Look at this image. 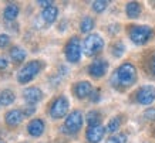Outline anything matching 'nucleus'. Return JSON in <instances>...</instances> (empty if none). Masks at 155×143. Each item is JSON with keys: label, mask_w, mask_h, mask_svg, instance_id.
Returning a JSON list of instances; mask_svg holds the SVG:
<instances>
[{"label": "nucleus", "mask_w": 155, "mask_h": 143, "mask_svg": "<svg viewBox=\"0 0 155 143\" xmlns=\"http://www.w3.org/2000/svg\"><path fill=\"white\" fill-rule=\"evenodd\" d=\"M113 81L115 82V85H120L122 88L131 87L137 81V68L131 62H124L115 69Z\"/></svg>", "instance_id": "1"}, {"label": "nucleus", "mask_w": 155, "mask_h": 143, "mask_svg": "<svg viewBox=\"0 0 155 143\" xmlns=\"http://www.w3.org/2000/svg\"><path fill=\"white\" fill-rule=\"evenodd\" d=\"M43 68V64L41 61H37V60H31L26 62V64L20 68V71L17 72V81L20 84H28L31 82L38 74H40V71Z\"/></svg>", "instance_id": "2"}, {"label": "nucleus", "mask_w": 155, "mask_h": 143, "mask_svg": "<svg viewBox=\"0 0 155 143\" xmlns=\"http://www.w3.org/2000/svg\"><path fill=\"white\" fill-rule=\"evenodd\" d=\"M104 48V38L97 34V33H91L83 41V52L87 57H94L100 54Z\"/></svg>", "instance_id": "3"}, {"label": "nucleus", "mask_w": 155, "mask_h": 143, "mask_svg": "<svg viewBox=\"0 0 155 143\" xmlns=\"http://www.w3.org/2000/svg\"><path fill=\"white\" fill-rule=\"evenodd\" d=\"M81 52H83V47H81L80 38L78 37H71L68 43L66 44L64 48V56L66 60L71 64H77L81 58Z\"/></svg>", "instance_id": "4"}, {"label": "nucleus", "mask_w": 155, "mask_h": 143, "mask_svg": "<svg viewBox=\"0 0 155 143\" xmlns=\"http://www.w3.org/2000/svg\"><path fill=\"white\" fill-rule=\"evenodd\" d=\"M152 37V28L150 26H134L130 30V38L137 46L145 44Z\"/></svg>", "instance_id": "5"}, {"label": "nucleus", "mask_w": 155, "mask_h": 143, "mask_svg": "<svg viewBox=\"0 0 155 143\" xmlns=\"http://www.w3.org/2000/svg\"><path fill=\"white\" fill-rule=\"evenodd\" d=\"M83 123H84V116H83L81 111L75 109L67 115L66 120H64V129L68 133H77L83 128Z\"/></svg>", "instance_id": "6"}, {"label": "nucleus", "mask_w": 155, "mask_h": 143, "mask_svg": "<svg viewBox=\"0 0 155 143\" xmlns=\"http://www.w3.org/2000/svg\"><path fill=\"white\" fill-rule=\"evenodd\" d=\"M68 108H70V102L67 99V97L61 95V97L56 98L54 102L50 106V116L51 119H61L67 115L68 112Z\"/></svg>", "instance_id": "7"}, {"label": "nucleus", "mask_w": 155, "mask_h": 143, "mask_svg": "<svg viewBox=\"0 0 155 143\" xmlns=\"http://www.w3.org/2000/svg\"><path fill=\"white\" fill-rule=\"evenodd\" d=\"M155 101V87L144 85L137 91V102L141 105H151Z\"/></svg>", "instance_id": "8"}, {"label": "nucleus", "mask_w": 155, "mask_h": 143, "mask_svg": "<svg viewBox=\"0 0 155 143\" xmlns=\"http://www.w3.org/2000/svg\"><path fill=\"white\" fill-rule=\"evenodd\" d=\"M43 99V91L38 87H28L23 91V101L27 105H36Z\"/></svg>", "instance_id": "9"}, {"label": "nucleus", "mask_w": 155, "mask_h": 143, "mask_svg": "<svg viewBox=\"0 0 155 143\" xmlns=\"http://www.w3.org/2000/svg\"><path fill=\"white\" fill-rule=\"evenodd\" d=\"M107 71H108V62L105 60H101V58L93 61L88 67V74L91 77H94V78L104 77V75L107 74Z\"/></svg>", "instance_id": "10"}, {"label": "nucleus", "mask_w": 155, "mask_h": 143, "mask_svg": "<svg viewBox=\"0 0 155 143\" xmlns=\"http://www.w3.org/2000/svg\"><path fill=\"white\" fill-rule=\"evenodd\" d=\"M107 129L103 125H95V126H88V129L85 132V138L90 143H100L103 140L104 135H105Z\"/></svg>", "instance_id": "11"}, {"label": "nucleus", "mask_w": 155, "mask_h": 143, "mask_svg": "<svg viewBox=\"0 0 155 143\" xmlns=\"http://www.w3.org/2000/svg\"><path fill=\"white\" fill-rule=\"evenodd\" d=\"M24 113L21 109H10L5 115V122L9 128H16L24 120Z\"/></svg>", "instance_id": "12"}, {"label": "nucleus", "mask_w": 155, "mask_h": 143, "mask_svg": "<svg viewBox=\"0 0 155 143\" xmlns=\"http://www.w3.org/2000/svg\"><path fill=\"white\" fill-rule=\"evenodd\" d=\"M44 130H46V125H44V122H43L41 119H38V118L31 119L27 125V132L31 138H40V136L44 133Z\"/></svg>", "instance_id": "13"}, {"label": "nucleus", "mask_w": 155, "mask_h": 143, "mask_svg": "<svg viewBox=\"0 0 155 143\" xmlns=\"http://www.w3.org/2000/svg\"><path fill=\"white\" fill-rule=\"evenodd\" d=\"M93 92V85L90 81H80L75 84L74 87V94L78 99H85L87 97H90Z\"/></svg>", "instance_id": "14"}, {"label": "nucleus", "mask_w": 155, "mask_h": 143, "mask_svg": "<svg viewBox=\"0 0 155 143\" xmlns=\"http://www.w3.org/2000/svg\"><path fill=\"white\" fill-rule=\"evenodd\" d=\"M20 13V7L16 3H9L3 10V19L6 21H14V20L19 17Z\"/></svg>", "instance_id": "15"}, {"label": "nucleus", "mask_w": 155, "mask_h": 143, "mask_svg": "<svg viewBox=\"0 0 155 143\" xmlns=\"http://www.w3.org/2000/svg\"><path fill=\"white\" fill-rule=\"evenodd\" d=\"M57 17H58V9H57L56 6H50V7L43 9L41 19H43V21H44V23L53 24L57 20Z\"/></svg>", "instance_id": "16"}, {"label": "nucleus", "mask_w": 155, "mask_h": 143, "mask_svg": "<svg viewBox=\"0 0 155 143\" xmlns=\"http://www.w3.org/2000/svg\"><path fill=\"white\" fill-rule=\"evenodd\" d=\"M9 56L10 58H12V61L13 62H16V64H20V62H23L24 60H26V51L21 48V47L19 46H13L12 48H10L9 51Z\"/></svg>", "instance_id": "17"}, {"label": "nucleus", "mask_w": 155, "mask_h": 143, "mask_svg": "<svg viewBox=\"0 0 155 143\" xmlns=\"http://www.w3.org/2000/svg\"><path fill=\"white\" fill-rule=\"evenodd\" d=\"M125 14L130 19H138L141 14V5L137 2H128L125 5Z\"/></svg>", "instance_id": "18"}, {"label": "nucleus", "mask_w": 155, "mask_h": 143, "mask_svg": "<svg viewBox=\"0 0 155 143\" xmlns=\"http://www.w3.org/2000/svg\"><path fill=\"white\" fill-rule=\"evenodd\" d=\"M16 101V95L12 89H3L0 92V106H10Z\"/></svg>", "instance_id": "19"}, {"label": "nucleus", "mask_w": 155, "mask_h": 143, "mask_svg": "<svg viewBox=\"0 0 155 143\" xmlns=\"http://www.w3.org/2000/svg\"><path fill=\"white\" fill-rule=\"evenodd\" d=\"M94 26H95L94 19L90 17V16H85L80 23V31L81 33H90L93 28H94Z\"/></svg>", "instance_id": "20"}, {"label": "nucleus", "mask_w": 155, "mask_h": 143, "mask_svg": "<svg viewBox=\"0 0 155 143\" xmlns=\"http://www.w3.org/2000/svg\"><path fill=\"white\" fill-rule=\"evenodd\" d=\"M85 120H87V123L88 126H95V125H100L101 122V113L98 111H90L85 116Z\"/></svg>", "instance_id": "21"}, {"label": "nucleus", "mask_w": 155, "mask_h": 143, "mask_svg": "<svg viewBox=\"0 0 155 143\" xmlns=\"http://www.w3.org/2000/svg\"><path fill=\"white\" fill-rule=\"evenodd\" d=\"M121 128V118L120 116H114V118H111L110 119V122L107 123V132H110V133H115L118 129Z\"/></svg>", "instance_id": "22"}, {"label": "nucleus", "mask_w": 155, "mask_h": 143, "mask_svg": "<svg viewBox=\"0 0 155 143\" xmlns=\"http://www.w3.org/2000/svg\"><path fill=\"white\" fill-rule=\"evenodd\" d=\"M127 140H128L127 135L118 132V133H114L113 136H110L105 143H127Z\"/></svg>", "instance_id": "23"}, {"label": "nucleus", "mask_w": 155, "mask_h": 143, "mask_svg": "<svg viewBox=\"0 0 155 143\" xmlns=\"http://www.w3.org/2000/svg\"><path fill=\"white\" fill-rule=\"evenodd\" d=\"M91 7H93L95 13H103L104 10L108 7V2H105V0H95V2L91 3Z\"/></svg>", "instance_id": "24"}, {"label": "nucleus", "mask_w": 155, "mask_h": 143, "mask_svg": "<svg viewBox=\"0 0 155 143\" xmlns=\"http://www.w3.org/2000/svg\"><path fill=\"white\" fill-rule=\"evenodd\" d=\"M124 51H125V47H124V44H122L121 41H117L113 46V56L117 57V58L124 54Z\"/></svg>", "instance_id": "25"}, {"label": "nucleus", "mask_w": 155, "mask_h": 143, "mask_svg": "<svg viewBox=\"0 0 155 143\" xmlns=\"http://www.w3.org/2000/svg\"><path fill=\"white\" fill-rule=\"evenodd\" d=\"M9 44H10V36H9V34L2 33V34H0V50L6 48Z\"/></svg>", "instance_id": "26"}, {"label": "nucleus", "mask_w": 155, "mask_h": 143, "mask_svg": "<svg viewBox=\"0 0 155 143\" xmlns=\"http://www.w3.org/2000/svg\"><path fill=\"white\" fill-rule=\"evenodd\" d=\"M144 118L148 120H155V108H150L148 111H145Z\"/></svg>", "instance_id": "27"}, {"label": "nucleus", "mask_w": 155, "mask_h": 143, "mask_svg": "<svg viewBox=\"0 0 155 143\" xmlns=\"http://www.w3.org/2000/svg\"><path fill=\"white\" fill-rule=\"evenodd\" d=\"M34 112H36V105H28L24 108L23 113H24V116H31Z\"/></svg>", "instance_id": "28"}, {"label": "nucleus", "mask_w": 155, "mask_h": 143, "mask_svg": "<svg viewBox=\"0 0 155 143\" xmlns=\"http://www.w3.org/2000/svg\"><path fill=\"white\" fill-rule=\"evenodd\" d=\"M9 67V60L6 57H0V71H5Z\"/></svg>", "instance_id": "29"}, {"label": "nucleus", "mask_w": 155, "mask_h": 143, "mask_svg": "<svg viewBox=\"0 0 155 143\" xmlns=\"http://www.w3.org/2000/svg\"><path fill=\"white\" fill-rule=\"evenodd\" d=\"M91 101L93 102H97V101H100V91L98 89H93V92H91Z\"/></svg>", "instance_id": "30"}, {"label": "nucleus", "mask_w": 155, "mask_h": 143, "mask_svg": "<svg viewBox=\"0 0 155 143\" xmlns=\"http://www.w3.org/2000/svg\"><path fill=\"white\" fill-rule=\"evenodd\" d=\"M37 5L43 6V7L46 9V7H50V6H53V2H47V0H38Z\"/></svg>", "instance_id": "31"}, {"label": "nucleus", "mask_w": 155, "mask_h": 143, "mask_svg": "<svg viewBox=\"0 0 155 143\" xmlns=\"http://www.w3.org/2000/svg\"><path fill=\"white\" fill-rule=\"evenodd\" d=\"M152 69H154V74H155V58H154V61H152Z\"/></svg>", "instance_id": "32"}, {"label": "nucleus", "mask_w": 155, "mask_h": 143, "mask_svg": "<svg viewBox=\"0 0 155 143\" xmlns=\"http://www.w3.org/2000/svg\"><path fill=\"white\" fill-rule=\"evenodd\" d=\"M0 143H3V142H0Z\"/></svg>", "instance_id": "33"}]
</instances>
